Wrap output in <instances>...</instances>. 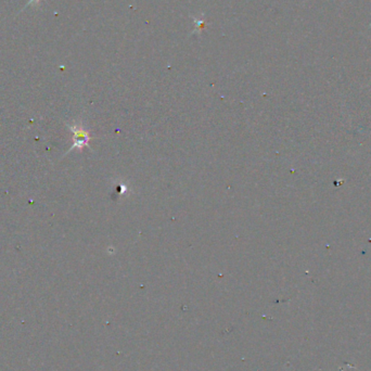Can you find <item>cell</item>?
Wrapping results in <instances>:
<instances>
[{"label":"cell","mask_w":371,"mask_h":371,"mask_svg":"<svg viewBox=\"0 0 371 371\" xmlns=\"http://www.w3.org/2000/svg\"><path fill=\"white\" fill-rule=\"evenodd\" d=\"M70 129L73 134V145L68 152H71L74 149L83 150L85 146L89 145V133L88 131H86L82 124H74L73 126H70Z\"/></svg>","instance_id":"1"},{"label":"cell","mask_w":371,"mask_h":371,"mask_svg":"<svg viewBox=\"0 0 371 371\" xmlns=\"http://www.w3.org/2000/svg\"><path fill=\"white\" fill-rule=\"evenodd\" d=\"M42 2H44V0H31L30 4H29V6H32V7H35V8H37V7H39V6L41 5V3H42Z\"/></svg>","instance_id":"2"}]
</instances>
